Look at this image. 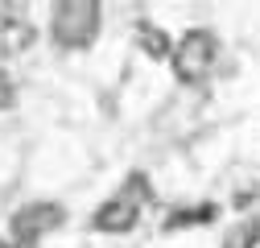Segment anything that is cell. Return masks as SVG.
<instances>
[{"mask_svg": "<svg viewBox=\"0 0 260 248\" xmlns=\"http://www.w3.org/2000/svg\"><path fill=\"white\" fill-rule=\"evenodd\" d=\"M50 29H54L58 46L83 50V46L95 42V34H100V5H95V0H62V5H54Z\"/></svg>", "mask_w": 260, "mask_h": 248, "instance_id": "6da1fadb", "label": "cell"}, {"mask_svg": "<svg viewBox=\"0 0 260 248\" xmlns=\"http://www.w3.org/2000/svg\"><path fill=\"white\" fill-rule=\"evenodd\" d=\"M215 58H219L215 34H207V29H190V34H182V42L174 50V75L182 83H203L215 71Z\"/></svg>", "mask_w": 260, "mask_h": 248, "instance_id": "7a4b0ae2", "label": "cell"}, {"mask_svg": "<svg viewBox=\"0 0 260 248\" xmlns=\"http://www.w3.org/2000/svg\"><path fill=\"white\" fill-rule=\"evenodd\" d=\"M58 224H62V207L58 203H29V207H21L13 215V224H9V248H34Z\"/></svg>", "mask_w": 260, "mask_h": 248, "instance_id": "3957f363", "label": "cell"}, {"mask_svg": "<svg viewBox=\"0 0 260 248\" xmlns=\"http://www.w3.org/2000/svg\"><path fill=\"white\" fill-rule=\"evenodd\" d=\"M34 21H25L17 9H0V58H17L21 50L34 46Z\"/></svg>", "mask_w": 260, "mask_h": 248, "instance_id": "277c9868", "label": "cell"}, {"mask_svg": "<svg viewBox=\"0 0 260 248\" xmlns=\"http://www.w3.org/2000/svg\"><path fill=\"white\" fill-rule=\"evenodd\" d=\"M137 215H141V203L137 199H128V195H116V199H108L100 211H95V232H112V236H120V232H128L137 224Z\"/></svg>", "mask_w": 260, "mask_h": 248, "instance_id": "5b68a950", "label": "cell"}, {"mask_svg": "<svg viewBox=\"0 0 260 248\" xmlns=\"http://www.w3.org/2000/svg\"><path fill=\"white\" fill-rule=\"evenodd\" d=\"M137 46H141L149 58H170V54H174L166 29H157L153 21H141V25H137Z\"/></svg>", "mask_w": 260, "mask_h": 248, "instance_id": "8992f818", "label": "cell"}, {"mask_svg": "<svg viewBox=\"0 0 260 248\" xmlns=\"http://www.w3.org/2000/svg\"><path fill=\"white\" fill-rule=\"evenodd\" d=\"M215 220V207L203 203V207H190V211H170L166 228H194V224H211Z\"/></svg>", "mask_w": 260, "mask_h": 248, "instance_id": "52a82bcc", "label": "cell"}, {"mask_svg": "<svg viewBox=\"0 0 260 248\" xmlns=\"http://www.w3.org/2000/svg\"><path fill=\"white\" fill-rule=\"evenodd\" d=\"M256 240H260V228H256V224H244L232 240H227V248H252Z\"/></svg>", "mask_w": 260, "mask_h": 248, "instance_id": "ba28073f", "label": "cell"}, {"mask_svg": "<svg viewBox=\"0 0 260 248\" xmlns=\"http://www.w3.org/2000/svg\"><path fill=\"white\" fill-rule=\"evenodd\" d=\"M9 104H13V79L0 71V108H9Z\"/></svg>", "mask_w": 260, "mask_h": 248, "instance_id": "9c48e42d", "label": "cell"}, {"mask_svg": "<svg viewBox=\"0 0 260 248\" xmlns=\"http://www.w3.org/2000/svg\"><path fill=\"white\" fill-rule=\"evenodd\" d=\"M0 248H9V244H0Z\"/></svg>", "mask_w": 260, "mask_h": 248, "instance_id": "30bf717a", "label": "cell"}]
</instances>
